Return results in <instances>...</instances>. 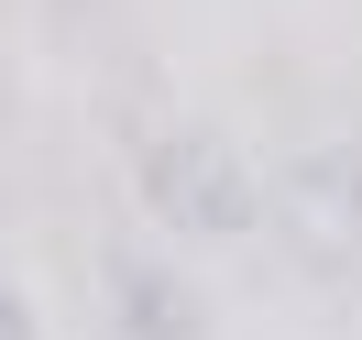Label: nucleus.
I'll use <instances>...</instances> for the list:
<instances>
[{"instance_id":"7ed1b4c3","label":"nucleus","mask_w":362,"mask_h":340,"mask_svg":"<svg viewBox=\"0 0 362 340\" xmlns=\"http://www.w3.org/2000/svg\"><path fill=\"white\" fill-rule=\"evenodd\" d=\"M0 340H45V329H33V307L11 296V274H0Z\"/></svg>"},{"instance_id":"f03ea898","label":"nucleus","mask_w":362,"mask_h":340,"mask_svg":"<svg viewBox=\"0 0 362 340\" xmlns=\"http://www.w3.org/2000/svg\"><path fill=\"white\" fill-rule=\"evenodd\" d=\"M110 307H121L132 340H198V307H187V286L165 264H121L110 274Z\"/></svg>"},{"instance_id":"f257e3e1","label":"nucleus","mask_w":362,"mask_h":340,"mask_svg":"<svg viewBox=\"0 0 362 340\" xmlns=\"http://www.w3.org/2000/svg\"><path fill=\"white\" fill-rule=\"evenodd\" d=\"M154 209L176 230H242L252 220V187L230 154H209V143H165L154 154Z\"/></svg>"}]
</instances>
